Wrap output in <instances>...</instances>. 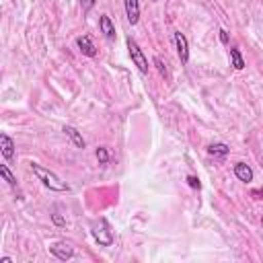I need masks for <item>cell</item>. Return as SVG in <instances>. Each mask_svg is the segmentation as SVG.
<instances>
[{
    "instance_id": "6da1fadb",
    "label": "cell",
    "mask_w": 263,
    "mask_h": 263,
    "mask_svg": "<svg viewBox=\"0 0 263 263\" xmlns=\"http://www.w3.org/2000/svg\"><path fill=\"white\" fill-rule=\"evenodd\" d=\"M31 166V171H33V175L47 187V189H51V191H60V193H64V191H70V185L66 183V181H62L53 171H49V168H45V166H41L39 162H31L29 164Z\"/></svg>"
},
{
    "instance_id": "7a4b0ae2",
    "label": "cell",
    "mask_w": 263,
    "mask_h": 263,
    "mask_svg": "<svg viewBox=\"0 0 263 263\" xmlns=\"http://www.w3.org/2000/svg\"><path fill=\"white\" fill-rule=\"evenodd\" d=\"M90 234L99 247H111L113 245V230L105 218H99L90 224Z\"/></svg>"
},
{
    "instance_id": "3957f363",
    "label": "cell",
    "mask_w": 263,
    "mask_h": 263,
    "mask_svg": "<svg viewBox=\"0 0 263 263\" xmlns=\"http://www.w3.org/2000/svg\"><path fill=\"white\" fill-rule=\"evenodd\" d=\"M125 45H127V51H129V58H132V62L138 66V70L142 72V74H148V70H150V66H148V60H146V55H144V51L140 49V45L136 43V39H132V37H127L125 39Z\"/></svg>"
},
{
    "instance_id": "277c9868",
    "label": "cell",
    "mask_w": 263,
    "mask_h": 263,
    "mask_svg": "<svg viewBox=\"0 0 263 263\" xmlns=\"http://www.w3.org/2000/svg\"><path fill=\"white\" fill-rule=\"evenodd\" d=\"M49 253H51L55 259H60V261H68V259L74 257V249H72V245L66 242V240L51 242V245H49Z\"/></svg>"
},
{
    "instance_id": "5b68a950",
    "label": "cell",
    "mask_w": 263,
    "mask_h": 263,
    "mask_svg": "<svg viewBox=\"0 0 263 263\" xmlns=\"http://www.w3.org/2000/svg\"><path fill=\"white\" fill-rule=\"evenodd\" d=\"M173 39H175V47H177V55H179L181 64H187L189 62V43H187V37L181 31H175L173 33Z\"/></svg>"
},
{
    "instance_id": "8992f818",
    "label": "cell",
    "mask_w": 263,
    "mask_h": 263,
    "mask_svg": "<svg viewBox=\"0 0 263 263\" xmlns=\"http://www.w3.org/2000/svg\"><path fill=\"white\" fill-rule=\"evenodd\" d=\"M0 152L6 162H12L14 158V140L8 134H0Z\"/></svg>"
},
{
    "instance_id": "52a82bcc",
    "label": "cell",
    "mask_w": 263,
    "mask_h": 263,
    "mask_svg": "<svg viewBox=\"0 0 263 263\" xmlns=\"http://www.w3.org/2000/svg\"><path fill=\"white\" fill-rule=\"evenodd\" d=\"M76 45H78V49H80L86 58H95V55H97V47H95L90 35H80V37L76 39Z\"/></svg>"
},
{
    "instance_id": "ba28073f",
    "label": "cell",
    "mask_w": 263,
    "mask_h": 263,
    "mask_svg": "<svg viewBox=\"0 0 263 263\" xmlns=\"http://www.w3.org/2000/svg\"><path fill=\"white\" fill-rule=\"evenodd\" d=\"M99 27H101V33H103V37L107 41H115V27H113V23H111V18L107 14H101Z\"/></svg>"
},
{
    "instance_id": "9c48e42d",
    "label": "cell",
    "mask_w": 263,
    "mask_h": 263,
    "mask_svg": "<svg viewBox=\"0 0 263 263\" xmlns=\"http://www.w3.org/2000/svg\"><path fill=\"white\" fill-rule=\"evenodd\" d=\"M234 175H236V179L242 181V183H251V181H253V168H251L247 162H236V164H234Z\"/></svg>"
},
{
    "instance_id": "30bf717a",
    "label": "cell",
    "mask_w": 263,
    "mask_h": 263,
    "mask_svg": "<svg viewBox=\"0 0 263 263\" xmlns=\"http://www.w3.org/2000/svg\"><path fill=\"white\" fill-rule=\"evenodd\" d=\"M125 2V16L132 25H136L140 21V4L138 0H123Z\"/></svg>"
},
{
    "instance_id": "8fae6325",
    "label": "cell",
    "mask_w": 263,
    "mask_h": 263,
    "mask_svg": "<svg viewBox=\"0 0 263 263\" xmlns=\"http://www.w3.org/2000/svg\"><path fill=\"white\" fill-rule=\"evenodd\" d=\"M64 134L70 138V142H72L76 148H84V146H86V140L82 138V134H80L76 127H72V125H64Z\"/></svg>"
},
{
    "instance_id": "7c38bea8",
    "label": "cell",
    "mask_w": 263,
    "mask_h": 263,
    "mask_svg": "<svg viewBox=\"0 0 263 263\" xmlns=\"http://www.w3.org/2000/svg\"><path fill=\"white\" fill-rule=\"evenodd\" d=\"M228 152H230V148H228L226 144H222V142H218V144H210V146H208V154H210V156L226 158V156H228Z\"/></svg>"
},
{
    "instance_id": "4fadbf2b",
    "label": "cell",
    "mask_w": 263,
    "mask_h": 263,
    "mask_svg": "<svg viewBox=\"0 0 263 263\" xmlns=\"http://www.w3.org/2000/svg\"><path fill=\"white\" fill-rule=\"evenodd\" d=\"M230 64L234 66V70H242L245 68V60L238 47H230Z\"/></svg>"
},
{
    "instance_id": "5bb4252c",
    "label": "cell",
    "mask_w": 263,
    "mask_h": 263,
    "mask_svg": "<svg viewBox=\"0 0 263 263\" xmlns=\"http://www.w3.org/2000/svg\"><path fill=\"white\" fill-rule=\"evenodd\" d=\"M0 175L4 177V181L12 187V189H18V183H16V177L10 173V168H8V164H0Z\"/></svg>"
},
{
    "instance_id": "9a60e30c",
    "label": "cell",
    "mask_w": 263,
    "mask_h": 263,
    "mask_svg": "<svg viewBox=\"0 0 263 263\" xmlns=\"http://www.w3.org/2000/svg\"><path fill=\"white\" fill-rule=\"evenodd\" d=\"M97 160H99V164H107L109 162V152H107V148H97Z\"/></svg>"
},
{
    "instance_id": "2e32d148",
    "label": "cell",
    "mask_w": 263,
    "mask_h": 263,
    "mask_svg": "<svg viewBox=\"0 0 263 263\" xmlns=\"http://www.w3.org/2000/svg\"><path fill=\"white\" fill-rule=\"evenodd\" d=\"M154 66L158 68V72H160V76H162V78H166V76H168V72H166V66L162 64V60H160V58H154Z\"/></svg>"
},
{
    "instance_id": "e0dca14e",
    "label": "cell",
    "mask_w": 263,
    "mask_h": 263,
    "mask_svg": "<svg viewBox=\"0 0 263 263\" xmlns=\"http://www.w3.org/2000/svg\"><path fill=\"white\" fill-rule=\"evenodd\" d=\"M51 222H53L55 226H66V220H64L58 212H53V214H51Z\"/></svg>"
},
{
    "instance_id": "ac0fdd59",
    "label": "cell",
    "mask_w": 263,
    "mask_h": 263,
    "mask_svg": "<svg viewBox=\"0 0 263 263\" xmlns=\"http://www.w3.org/2000/svg\"><path fill=\"white\" fill-rule=\"evenodd\" d=\"M187 183H189V187H193V189H199V187H201L199 179H197V177H193V175H189V177H187Z\"/></svg>"
},
{
    "instance_id": "d6986e66",
    "label": "cell",
    "mask_w": 263,
    "mask_h": 263,
    "mask_svg": "<svg viewBox=\"0 0 263 263\" xmlns=\"http://www.w3.org/2000/svg\"><path fill=\"white\" fill-rule=\"evenodd\" d=\"M95 2H97V0H80V6H82L84 12H88V10L95 6Z\"/></svg>"
},
{
    "instance_id": "ffe728a7",
    "label": "cell",
    "mask_w": 263,
    "mask_h": 263,
    "mask_svg": "<svg viewBox=\"0 0 263 263\" xmlns=\"http://www.w3.org/2000/svg\"><path fill=\"white\" fill-rule=\"evenodd\" d=\"M251 195H253L255 199H263V189H255V191H253Z\"/></svg>"
},
{
    "instance_id": "44dd1931",
    "label": "cell",
    "mask_w": 263,
    "mask_h": 263,
    "mask_svg": "<svg viewBox=\"0 0 263 263\" xmlns=\"http://www.w3.org/2000/svg\"><path fill=\"white\" fill-rule=\"evenodd\" d=\"M220 41H222V43H228V33H226L224 29L220 31Z\"/></svg>"
},
{
    "instance_id": "7402d4cb",
    "label": "cell",
    "mask_w": 263,
    "mask_h": 263,
    "mask_svg": "<svg viewBox=\"0 0 263 263\" xmlns=\"http://www.w3.org/2000/svg\"><path fill=\"white\" fill-rule=\"evenodd\" d=\"M0 263H12V259H10V257H2Z\"/></svg>"
},
{
    "instance_id": "603a6c76",
    "label": "cell",
    "mask_w": 263,
    "mask_h": 263,
    "mask_svg": "<svg viewBox=\"0 0 263 263\" xmlns=\"http://www.w3.org/2000/svg\"><path fill=\"white\" fill-rule=\"evenodd\" d=\"M152 2H156V0H152Z\"/></svg>"
}]
</instances>
